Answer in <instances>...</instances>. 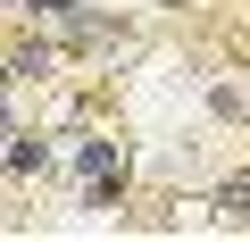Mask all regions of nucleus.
Segmentation results:
<instances>
[{
    "label": "nucleus",
    "mask_w": 250,
    "mask_h": 242,
    "mask_svg": "<svg viewBox=\"0 0 250 242\" xmlns=\"http://www.w3.org/2000/svg\"><path fill=\"white\" fill-rule=\"evenodd\" d=\"M75 50L59 42V34H42V25H17V42H9V84H59V67H67Z\"/></svg>",
    "instance_id": "nucleus-2"
},
{
    "label": "nucleus",
    "mask_w": 250,
    "mask_h": 242,
    "mask_svg": "<svg viewBox=\"0 0 250 242\" xmlns=\"http://www.w3.org/2000/svg\"><path fill=\"white\" fill-rule=\"evenodd\" d=\"M67 176L75 184H134V151L100 126H83V134H67Z\"/></svg>",
    "instance_id": "nucleus-1"
},
{
    "label": "nucleus",
    "mask_w": 250,
    "mask_h": 242,
    "mask_svg": "<svg viewBox=\"0 0 250 242\" xmlns=\"http://www.w3.org/2000/svg\"><path fill=\"white\" fill-rule=\"evenodd\" d=\"M125 192H134V184H75V200H83L92 217H117V209H125Z\"/></svg>",
    "instance_id": "nucleus-7"
},
{
    "label": "nucleus",
    "mask_w": 250,
    "mask_h": 242,
    "mask_svg": "<svg viewBox=\"0 0 250 242\" xmlns=\"http://www.w3.org/2000/svg\"><path fill=\"white\" fill-rule=\"evenodd\" d=\"M17 25H42V34H59V42L75 50V34L92 25V0H25V9H17Z\"/></svg>",
    "instance_id": "nucleus-4"
},
{
    "label": "nucleus",
    "mask_w": 250,
    "mask_h": 242,
    "mask_svg": "<svg viewBox=\"0 0 250 242\" xmlns=\"http://www.w3.org/2000/svg\"><path fill=\"white\" fill-rule=\"evenodd\" d=\"M208 209H217V225H250V167L225 176V184L208 192Z\"/></svg>",
    "instance_id": "nucleus-6"
},
{
    "label": "nucleus",
    "mask_w": 250,
    "mask_h": 242,
    "mask_svg": "<svg viewBox=\"0 0 250 242\" xmlns=\"http://www.w3.org/2000/svg\"><path fill=\"white\" fill-rule=\"evenodd\" d=\"M208 117H217V126H250V84L217 75V84H208Z\"/></svg>",
    "instance_id": "nucleus-5"
},
{
    "label": "nucleus",
    "mask_w": 250,
    "mask_h": 242,
    "mask_svg": "<svg viewBox=\"0 0 250 242\" xmlns=\"http://www.w3.org/2000/svg\"><path fill=\"white\" fill-rule=\"evenodd\" d=\"M50 142H59V126H25V117H17V126H9V176L17 184H42L50 176Z\"/></svg>",
    "instance_id": "nucleus-3"
}]
</instances>
